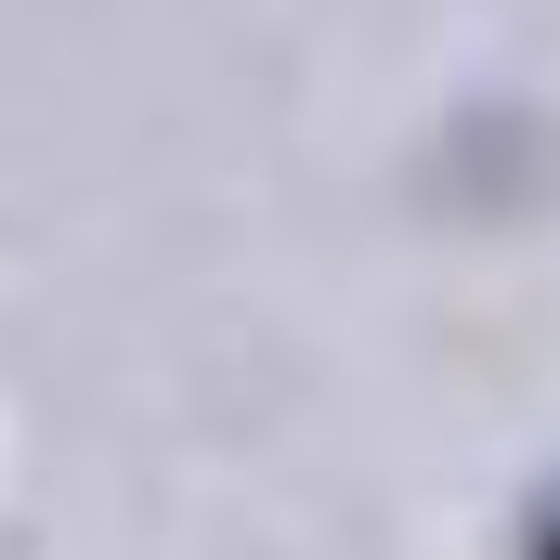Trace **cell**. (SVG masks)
Segmentation results:
<instances>
[{"instance_id":"cell-1","label":"cell","mask_w":560,"mask_h":560,"mask_svg":"<svg viewBox=\"0 0 560 560\" xmlns=\"http://www.w3.org/2000/svg\"><path fill=\"white\" fill-rule=\"evenodd\" d=\"M548 560H560V548H548Z\"/></svg>"}]
</instances>
